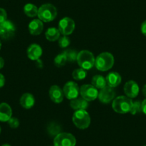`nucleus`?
<instances>
[{
	"mask_svg": "<svg viewBox=\"0 0 146 146\" xmlns=\"http://www.w3.org/2000/svg\"><path fill=\"white\" fill-rule=\"evenodd\" d=\"M114 62V57L111 53L102 52L95 59V66L100 71L105 72L110 70L113 67Z\"/></svg>",
	"mask_w": 146,
	"mask_h": 146,
	"instance_id": "obj_1",
	"label": "nucleus"
},
{
	"mask_svg": "<svg viewBox=\"0 0 146 146\" xmlns=\"http://www.w3.org/2000/svg\"><path fill=\"white\" fill-rule=\"evenodd\" d=\"M133 101L130 98L125 96H119L113 100L112 107L114 111L120 114L130 113L133 105Z\"/></svg>",
	"mask_w": 146,
	"mask_h": 146,
	"instance_id": "obj_2",
	"label": "nucleus"
},
{
	"mask_svg": "<svg viewBox=\"0 0 146 146\" xmlns=\"http://www.w3.org/2000/svg\"><path fill=\"white\" fill-rule=\"evenodd\" d=\"M57 15V8L51 4H44L38 9L39 19L43 22H50L54 20Z\"/></svg>",
	"mask_w": 146,
	"mask_h": 146,
	"instance_id": "obj_3",
	"label": "nucleus"
},
{
	"mask_svg": "<svg viewBox=\"0 0 146 146\" xmlns=\"http://www.w3.org/2000/svg\"><path fill=\"white\" fill-rule=\"evenodd\" d=\"M72 122L78 128L84 130L90 126L91 118L86 110H79L73 114Z\"/></svg>",
	"mask_w": 146,
	"mask_h": 146,
	"instance_id": "obj_4",
	"label": "nucleus"
},
{
	"mask_svg": "<svg viewBox=\"0 0 146 146\" xmlns=\"http://www.w3.org/2000/svg\"><path fill=\"white\" fill-rule=\"evenodd\" d=\"M77 62L81 68L88 70L95 66V58L91 52L88 50H82L78 53Z\"/></svg>",
	"mask_w": 146,
	"mask_h": 146,
	"instance_id": "obj_5",
	"label": "nucleus"
},
{
	"mask_svg": "<svg viewBox=\"0 0 146 146\" xmlns=\"http://www.w3.org/2000/svg\"><path fill=\"white\" fill-rule=\"evenodd\" d=\"M76 138L69 133H60L54 138V146H75Z\"/></svg>",
	"mask_w": 146,
	"mask_h": 146,
	"instance_id": "obj_6",
	"label": "nucleus"
},
{
	"mask_svg": "<svg viewBox=\"0 0 146 146\" xmlns=\"http://www.w3.org/2000/svg\"><path fill=\"white\" fill-rule=\"evenodd\" d=\"M98 93L99 92H98V89L92 85L86 84V85H82L80 88V94L81 97L88 102L95 100L98 97Z\"/></svg>",
	"mask_w": 146,
	"mask_h": 146,
	"instance_id": "obj_7",
	"label": "nucleus"
},
{
	"mask_svg": "<svg viewBox=\"0 0 146 146\" xmlns=\"http://www.w3.org/2000/svg\"><path fill=\"white\" fill-rule=\"evenodd\" d=\"M75 28V21L70 17H64L60 21L58 25V29L60 33L65 36L71 35Z\"/></svg>",
	"mask_w": 146,
	"mask_h": 146,
	"instance_id": "obj_8",
	"label": "nucleus"
},
{
	"mask_svg": "<svg viewBox=\"0 0 146 146\" xmlns=\"http://www.w3.org/2000/svg\"><path fill=\"white\" fill-rule=\"evenodd\" d=\"M62 90L66 98L70 100L78 98L80 93L79 86L76 82H73V81L67 82L64 85Z\"/></svg>",
	"mask_w": 146,
	"mask_h": 146,
	"instance_id": "obj_9",
	"label": "nucleus"
},
{
	"mask_svg": "<svg viewBox=\"0 0 146 146\" xmlns=\"http://www.w3.org/2000/svg\"><path fill=\"white\" fill-rule=\"evenodd\" d=\"M16 31L15 25L11 21L6 20L0 24V36L4 40H8L14 36Z\"/></svg>",
	"mask_w": 146,
	"mask_h": 146,
	"instance_id": "obj_10",
	"label": "nucleus"
},
{
	"mask_svg": "<svg viewBox=\"0 0 146 146\" xmlns=\"http://www.w3.org/2000/svg\"><path fill=\"white\" fill-rule=\"evenodd\" d=\"M115 92L113 90V88L107 85L105 88L100 90L98 93V98H99V100L101 102L108 104L112 102L115 99Z\"/></svg>",
	"mask_w": 146,
	"mask_h": 146,
	"instance_id": "obj_11",
	"label": "nucleus"
},
{
	"mask_svg": "<svg viewBox=\"0 0 146 146\" xmlns=\"http://www.w3.org/2000/svg\"><path fill=\"white\" fill-rule=\"evenodd\" d=\"M140 88L136 82L133 80L127 81L124 85V92L129 98H135L138 95Z\"/></svg>",
	"mask_w": 146,
	"mask_h": 146,
	"instance_id": "obj_12",
	"label": "nucleus"
},
{
	"mask_svg": "<svg viewBox=\"0 0 146 146\" xmlns=\"http://www.w3.org/2000/svg\"><path fill=\"white\" fill-rule=\"evenodd\" d=\"M49 95L50 99L54 103H60L64 98L63 90L57 85H52L49 90Z\"/></svg>",
	"mask_w": 146,
	"mask_h": 146,
	"instance_id": "obj_13",
	"label": "nucleus"
},
{
	"mask_svg": "<svg viewBox=\"0 0 146 146\" xmlns=\"http://www.w3.org/2000/svg\"><path fill=\"white\" fill-rule=\"evenodd\" d=\"M27 57L31 60L36 61L42 54V49L39 44H32L27 48Z\"/></svg>",
	"mask_w": 146,
	"mask_h": 146,
	"instance_id": "obj_14",
	"label": "nucleus"
},
{
	"mask_svg": "<svg viewBox=\"0 0 146 146\" xmlns=\"http://www.w3.org/2000/svg\"><path fill=\"white\" fill-rule=\"evenodd\" d=\"M12 110L10 105L6 102L0 103V121L8 122L12 117Z\"/></svg>",
	"mask_w": 146,
	"mask_h": 146,
	"instance_id": "obj_15",
	"label": "nucleus"
},
{
	"mask_svg": "<svg viewBox=\"0 0 146 146\" xmlns=\"http://www.w3.org/2000/svg\"><path fill=\"white\" fill-rule=\"evenodd\" d=\"M107 82V85L110 88H116L122 82V78L119 73L116 72H110L105 78Z\"/></svg>",
	"mask_w": 146,
	"mask_h": 146,
	"instance_id": "obj_16",
	"label": "nucleus"
},
{
	"mask_svg": "<svg viewBox=\"0 0 146 146\" xmlns=\"http://www.w3.org/2000/svg\"><path fill=\"white\" fill-rule=\"evenodd\" d=\"M29 31L31 35H39L42 32L44 25L43 22H42L40 19H33L31 21L29 24Z\"/></svg>",
	"mask_w": 146,
	"mask_h": 146,
	"instance_id": "obj_17",
	"label": "nucleus"
},
{
	"mask_svg": "<svg viewBox=\"0 0 146 146\" xmlns=\"http://www.w3.org/2000/svg\"><path fill=\"white\" fill-rule=\"evenodd\" d=\"M35 102L33 95L30 93H25L19 100V103L25 109H30L34 106Z\"/></svg>",
	"mask_w": 146,
	"mask_h": 146,
	"instance_id": "obj_18",
	"label": "nucleus"
},
{
	"mask_svg": "<svg viewBox=\"0 0 146 146\" xmlns=\"http://www.w3.org/2000/svg\"><path fill=\"white\" fill-rule=\"evenodd\" d=\"M70 107L73 110H86L88 107V101L85 100L82 98H75V99L72 100L70 102Z\"/></svg>",
	"mask_w": 146,
	"mask_h": 146,
	"instance_id": "obj_19",
	"label": "nucleus"
},
{
	"mask_svg": "<svg viewBox=\"0 0 146 146\" xmlns=\"http://www.w3.org/2000/svg\"><path fill=\"white\" fill-rule=\"evenodd\" d=\"M60 32L58 29L55 27H50L46 31L45 37L47 40L50 42H54L59 40L60 37Z\"/></svg>",
	"mask_w": 146,
	"mask_h": 146,
	"instance_id": "obj_20",
	"label": "nucleus"
},
{
	"mask_svg": "<svg viewBox=\"0 0 146 146\" xmlns=\"http://www.w3.org/2000/svg\"><path fill=\"white\" fill-rule=\"evenodd\" d=\"M92 85L97 89H102L107 86L106 79L103 76L100 75H95L92 79Z\"/></svg>",
	"mask_w": 146,
	"mask_h": 146,
	"instance_id": "obj_21",
	"label": "nucleus"
},
{
	"mask_svg": "<svg viewBox=\"0 0 146 146\" xmlns=\"http://www.w3.org/2000/svg\"><path fill=\"white\" fill-rule=\"evenodd\" d=\"M24 12L29 17H35L37 16L38 8L33 4L28 3L24 7Z\"/></svg>",
	"mask_w": 146,
	"mask_h": 146,
	"instance_id": "obj_22",
	"label": "nucleus"
},
{
	"mask_svg": "<svg viewBox=\"0 0 146 146\" xmlns=\"http://www.w3.org/2000/svg\"><path fill=\"white\" fill-rule=\"evenodd\" d=\"M61 126L56 123H51L47 126V133L50 136L55 137L61 133Z\"/></svg>",
	"mask_w": 146,
	"mask_h": 146,
	"instance_id": "obj_23",
	"label": "nucleus"
},
{
	"mask_svg": "<svg viewBox=\"0 0 146 146\" xmlns=\"http://www.w3.org/2000/svg\"><path fill=\"white\" fill-rule=\"evenodd\" d=\"M87 76L86 70L82 68L76 69L73 71L72 72V78L75 80H82L85 79Z\"/></svg>",
	"mask_w": 146,
	"mask_h": 146,
	"instance_id": "obj_24",
	"label": "nucleus"
},
{
	"mask_svg": "<svg viewBox=\"0 0 146 146\" xmlns=\"http://www.w3.org/2000/svg\"><path fill=\"white\" fill-rule=\"evenodd\" d=\"M63 52H64V54H65L67 61H69L70 62H72L77 61V57H78V53L77 52L76 50L69 49V50H64Z\"/></svg>",
	"mask_w": 146,
	"mask_h": 146,
	"instance_id": "obj_25",
	"label": "nucleus"
},
{
	"mask_svg": "<svg viewBox=\"0 0 146 146\" xmlns=\"http://www.w3.org/2000/svg\"><path fill=\"white\" fill-rule=\"evenodd\" d=\"M67 57H66L65 54H64V52L62 53H60L58 55H57L55 57L54 60V63L57 67H62L64 66V64H66L67 62Z\"/></svg>",
	"mask_w": 146,
	"mask_h": 146,
	"instance_id": "obj_26",
	"label": "nucleus"
},
{
	"mask_svg": "<svg viewBox=\"0 0 146 146\" xmlns=\"http://www.w3.org/2000/svg\"><path fill=\"white\" fill-rule=\"evenodd\" d=\"M130 113L133 115L142 113V102L137 100L133 102V105H132Z\"/></svg>",
	"mask_w": 146,
	"mask_h": 146,
	"instance_id": "obj_27",
	"label": "nucleus"
},
{
	"mask_svg": "<svg viewBox=\"0 0 146 146\" xmlns=\"http://www.w3.org/2000/svg\"><path fill=\"white\" fill-rule=\"evenodd\" d=\"M59 46H60L61 48H66L69 46V44H70V38H69L67 36H65L64 35L62 37H60L59 38Z\"/></svg>",
	"mask_w": 146,
	"mask_h": 146,
	"instance_id": "obj_28",
	"label": "nucleus"
},
{
	"mask_svg": "<svg viewBox=\"0 0 146 146\" xmlns=\"http://www.w3.org/2000/svg\"><path fill=\"white\" fill-rule=\"evenodd\" d=\"M8 124L12 128H17L19 125V121L17 117H11L8 120Z\"/></svg>",
	"mask_w": 146,
	"mask_h": 146,
	"instance_id": "obj_29",
	"label": "nucleus"
},
{
	"mask_svg": "<svg viewBox=\"0 0 146 146\" xmlns=\"http://www.w3.org/2000/svg\"><path fill=\"white\" fill-rule=\"evenodd\" d=\"M7 14L6 10L3 8H0V24L3 23L6 20H7Z\"/></svg>",
	"mask_w": 146,
	"mask_h": 146,
	"instance_id": "obj_30",
	"label": "nucleus"
},
{
	"mask_svg": "<svg viewBox=\"0 0 146 146\" xmlns=\"http://www.w3.org/2000/svg\"><path fill=\"white\" fill-rule=\"evenodd\" d=\"M140 31H141L142 34L146 36V20H145L142 23L141 27H140Z\"/></svg>",
	"mask_w": 146,
	"mask_h": 146,
	"instance_id": "obj_31",
	"label": "nucleus"
},
{
	"mask_svg": "<svg viewBox=\"0 0 146 146\" xmlns=\"http://www.w3.org/2000/svg\"><path fill=\"white\" fill-rule=\"evenodd\" d=\"M5 84V78L2 74L0 73V88L4 87Z\"/></svg>",
	"mask_w": 146,
	"mask_h": 146,
	"instance_id": "obj_32",
	"label": "nucleus"
},
{
	"mask_svg": "<svg viewBox=\"0 0 146 146\" xmlns=\"http://www.w3.org/2000/svg\"><path fill=\"white\" fill-rule=\"evenodd\" d=\"M142 112L146 115V98L142 102Z\"/></svg>",
	"mask_w": 146,
	"mask_h": 146,
	"instance_id": "obj_33",
	"label": "nucleus"
},
{
	"mask_svg": "<svg viewBox=\"0 0 146 146\" xmlns=\"http://www.w3.org/2000/svg\"><path fill=\"white\" fill-rule=\"evenodd\" d=\"M4 65H5V60L2 57H0V70L2 68H3Z\"/></svg>",
	"mask_w": 146,
	"mask_h": 146,
	"instance_id": "obj_34",
	"label": "nucleus"
},
{
	"mask_svg": "<svg viewBox=\"0 0 146 146\" xmlns=\"http://www.w3.org/2000/svg\"><path fill=\"white\" fill-rule=\"evenodd\" d=\"M142 92H143V95H144V96L145 97V98H146V85H145L144 86H143V90H142Z\"/></svg>",
	"mask_w": 146,
	"mask_h": 146,
	"instance_id": "obj_35",
	"label": "nucleus"
},
{
	"mask_svg": "<svg viewBox=\"0 0 146 146\" xmlns=\"http://www.w3.org/2000/svg\"><path fill=\"white\" fill-rule=\"evenodd\" d=\"M2 146H11L9 144H3Z\"/></svg>",
	"mask_w": 146,
	"mask_h": 146,
	"instance_id": "obj_36",
	"label": "nucleus"
},
{
	"mask_svg": "<svg viewBox=\"0 0 146 146\" xmlns=\"http://www.w3.org/2000/svg\"><path fill=\"white\" fill-rule=\"evenodd\" d=\"M1 48H2V42L0 40V50H1Z\"/></svg>",
	"mask_w": 146,
	"mask_h": 146,
	"instance_id": "obj_37",
	"label": "nucleus"
},
{
	"mask_svg": "<svg viewBox=\"0 0 146 146\" xmlns=\"http://www.w3.org/2000/svg\"><path fill=\"white\" fill-rule=\"evenodd\" d=\"M1 131H2V129H1V127H0V133H1Z\"/></svg>",
	"mask_w": 146,
	"mask_h": 146,
	"instance_id": "obj_38",
	"label": "nucleus"
},
{
	"mask_svg": "<svg viewBox=\"0 0 146 146\" xmlns=\"http://www.w3.org/2000/svg\"><path fill=\"white\" fill-rule=\"evenodd\" d=\"M143 146H146V145H143Z\"/></svg>",
	"mask_w": 146,
	"mask_h": 146,
	"instance_id": "obj_39",
	"label": "nucleus"
}]
</instances>
